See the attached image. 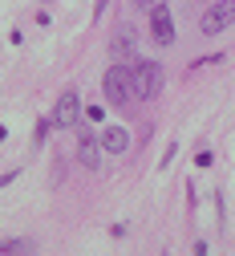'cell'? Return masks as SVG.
<instances>
[{"label": "cell", "instance_id": "30bf717a", "mask_svg": "<svg viewBox=\"0 0 235 256\" xmlns=\"http://www.w3.org/2000/svg\"><path fill=\"white\" fill-rule=\"evenodd\" d=\"M158 8H166V0H138V12H158Z\"/></svg>", "mask_w": 235, "mask_h": 256}, {"label": "cell", "instance_id": "3957f363", "mask_svg": "<svg viewBox=\"0 0 235 256\" xmlns=\"http://www.w3.org/2000/svg\"><path fill=\"white\" fill-rule=\"evenodd\" d=\"M231 24H235V0H219V4H211L203 12V20H199V28H203L207 37L223 33V28H231Z\"/></svg>", "mask_w": 235, "mask_h": 256}, {"label": "cell", "instance_id": "7c38bea8", "mask_svg": "<svg viewBox=\"0 0 235 256\" xmlns=\"http://www.w3.org/2000/svg\"><path fill=\"white\" fill-rule=\"evenodd\" d=\"M4 138H8V130H4V126H0V142H4Z\"/></svg>", "mask_w": 235, "mask_h": 256}, {"label": "cell", "instance_id": "8992f818", "mask_svg": "<svg viewBox=\"0 0 235 256\" xmlns=\"http://www.w3.org/2000/svg\"><path fill=\"white\" fill-rule=\"evenodd\" d=\"M150 33H154L158 45H175V20H171V12H166V8L150 12Z\"/></svg>", "mask_w": 235, "mask_h": 256}, {"label": "cell", "instance_id": "ba28073f", "mask_svg": "<svg viewBox=\"0 0 235 256\" xmlns=\"http://www.w3.org/2000/svg\"><path fill=\"white\" fill-rule=\"evenodd\" d=\"M102 146H106L110 154H122V150L130 146V134L122 130V126H106V130H102Z\"/></svg>", "mask_w": 235, "mask_h": 256}, {"label": "cell", "instance_id": "277c9868", "mask_svg": "<svg viewBox=\"0 0 235 256\" xmlns=\"http://www.w3.org/2000/svg\"><path fill=\"white\" fill-rule=\"evenodd\" d=\"M102 154H106V146H102L97 134H81V138H77V163H81V167L102 171Z\"/></svg>", "mask_w": 235, "mask_h": 256}, {"label": "cell", "instance_id": "6da1fadb", "mask_svg": "<svg viewBox=\"0 0 235 256\" xmlns=\"http://www.w3.org/2000/svg\"><path fill=\"white\" fill-rule=\"evenodd\" d=\"M102 86H106L110 106L130 110V102H138V94H134V61H130V66H126V61L110 66V70H106V78H102Z\"/></svg>", "mask_w": 235, "mask_h": 256}, {"label": "cell", "instance_id": "52a82bcc", "mask_svg": "<svg viewBox=\"0 0 235 256\" xmlns=\"http://www.w3.org/2000/svg\"><path fill=\"white\" fill-rule=\"evenodd\" d=\"M110 53L118 57V61H134V28H118L114 33V41H110Z\"/></svg>", "mask_w": 235, "mask_h": 256}, {"label": "cell", "instance_id": "5b68a950", "mask_svg": "<svg viewBox=\"0 0 235 256\" xmlns=\"http://www.w3.org/2000/svg\"><path fill=\"white\" fill-rule=\"evenodd\" d=\"M77 118H81V102H77L73 90H65L57 98V106H53V122L57 126H77Z\"/></svg>", "mask_w": 235, "mask_h": 256}, {"label": "cell", "instance_id": "9c48e42d", "mask_svg": "<svg viewBox=\"0 0 235 256\" xmlns=\"http://www.w3.org/2000/svg\"><path fill=\"white\" fill-rule=\"evenodd\" d=\"M0 252H32L28 240H0Z\"/></svg>", "mask_w": 235, "mask_h": 256}, {"label": "cell", "instance_id": "7a4b0ae2", "mask_svg": "<svg viewBox=\"0 0 235 256\" xmlns=\"http://www.w3.org/2000/svg\"><path fill=\"white\" fill-rule=\"evenodd\" d=\"M158 90H162V70L154 61H134V94H138V102L158 98Z\"/></svg>", "mask_w": 235, "mask_h": 256}, {"label": "cell", "instance_id": "8fae6325", "mask_svg": "<svg viewBox=\"0 0 235 256\" xmlns=\"http://www.w3.org/2000/svg\"><path fill=\"white\" fill-rule=\"evenodd\" d=\"M12 179H16V171H8V175H0V187H8Z\"/></svg>", "mask_w": 235, "mask_h": 256}]
</instances>
